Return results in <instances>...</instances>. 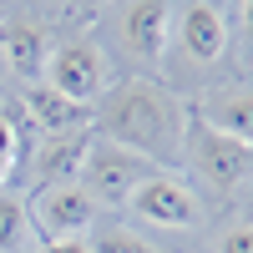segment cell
I'll return each mask as SVG.
<instances>
[{
  "label": "cell",
  "instance_id": "cell-11",
  "mask_svg": "<svg viewBox=\"0 0 253 253\" xmlns=\"http://www.w3.org/2000/svg\"><path fill=\"white\" fill-rule=\"evenodd\" d=\"M0 56H5V71H15L20 81H41L46 71V31L31 26V20H0Z\"/></svg>",
  "mask_w": 253,
  "mask_h": 253
},
{
  "label": "cell",
  "instance_id": "cell-9",
  "mask_svg": "<svg viewBox=\"0 0 253 253\" xmlns=\"http://www.w3.org/2000/svg\"><path fill=\"white\" fill-rule=\"evenodd\" d=\"M193 117L208 122L213 132L253 147V91L248 86H218V91H208L198 107H193Z\"/></svg>",
  "mask_w": 253,
  "mask_h": 253
},
{
  "label": "cell",
  "instance_id": "cell-14",
  "mask_svg": "<svg viewBox=\"0 0 253 253\" xmlns=\"http://www.w3.org/2000/svg\"><path fill=\"white\" fill-rule=\"evenodd\" d=\"M91 253H157L152 243H142L137 233H122V228H112V233H101L91 243Z\"/></svg>",
  "mask_w": 253,
  "mask_h": 253
},
{
  "label": "cell",
  "instance_id": "cell-1",
  "mask_svg": "<svg viewBox=\"0 0 253 253\" xmlns=\"http://www.w3.org/2000/svg\"><path fill=\"white\" fill-rule=\"evenodd\" d=\"M187 122H193V107H187L177 91H167L162 81H152V76L112 81V86L96 96V137L137 152L147 167H157V172L182 162Z\"/></svg>",
  "mask_w": 253,
  "mask_h": 253
},
{
  "label": "cell",
  "instance_id": "cell-3",
  "mask_svg": "<svg viewBox=\"0 0 253 253\" xmlns=\"http://www.w3.org/2000/svg\"><path fill=\"white\" fill-rule=\"evenodd\" d=\"M182 162L193 167L208 187H218V193H238V187L253 177V147H248V142H233V137H223V132H213V126L198 122V117L187 122Z\"/></svg>",
  "mask_w": 253,
  "mask_h": 253
},
{
  "label": "cell",
  "instance_id": "cell-7",
  "mask_svg": "<svg viewBox=\"0 0 253 253\" xmlns=\"http://www.w3.org/2000/svg\"><path fill=\"white\" fill-rule=\"evenodd\" d=\"M126 208H132L142 223L172 228V233H187V228L203 223V203H198V193H193L177 172H147Z\"/></svg>",
  "mask_w": 253,
  "mask_h": 253
},
{
  "label": "cell",
  "instance_id": "cell-20",
  "mask_svg": "<svg viewBox=\"0 0 253 253\" xmlns=\"http://www.w3.org/2000/svg\"><path fill=\"white\" fill-rule=\"evenodd\" d=\"M86 5H117V0H86Z\"/></svg>",
  "mask_w": 253,
  "mask_h": 253
},
{
  "label": "cell",
  "instance_id": "cell-5",
  "mask_svg": "<svg viewBox=\"0 0 253 253\" xmlns=\"http://www.w3.org/2000/svg\"><path fill=\"white\" fill-rule=\"evenodd\" d=\"M46 86L61 91L66 101H76V107H91V101L112 86V61L107 51L96 46V41L76 36V41H61V46L46 56Z\"/></svg>",
  "mask_w": 253,
  "mask_h": 253
},
{
  "label": "cell",
  "instance_id": "cell-8",
  "mask_svg": "<svg viewBox=\"0 0 253 253\" xmlns=\"http://www.w3.org/2000/svg\"><path fill=\"white\" fill-rule=\"evenodd\" d=\"M177 46L193 66H213L228 51V15L218 0H187L177 10Z\"/></svg>",
  "mask_w": 253,
  "mask_h": 253
},
{
  "label": "cell",
  "instance_id": "cell-16",
  "mask_svg": "<svg viewBox=\"0 0 253 253\" xmlns=\"http://www.w3.org/2000/svg\"><path fill=\"white\" fill-rule=\"evenodd\" d=\"M15 152H20V132H15L10 112L0 107V162H10V167H15Z\"/></svg>",
  "mask_w": 253,
  "mask_h": 253
},
{
  "label": "cell",
  "instance_id": "cell-12",
  "mask_svg": "<svg viewBox=\"0 0 253 253\" xmlns=\"http://www.w3.org/2000/svg\"><path fill=\"white\" fill-rule=\"evenodd\" d=\"M26 117L41 126L46 137L56 132H76V126H86V107H76V101H66L61 91H51L46 81H31L26 86Z\"/></svg>",
  "mask_w": 253,
  "mask_h": 253
},
{
  "label": "cell",
  "instance_id": "cell-18",
  "mask_svg": "<svg viewBox=\"0 0 253 253\" xmlns=\"http://www.w3.org/2000/svg\"><path fill=\"white\" fill-rule=\"evenodd\" d=\"M238 26H243V41L253 51V0H238Z\"/></svg>",
  "mask_w": 253,
  "mask_h": 253
},
{
  "label": "cell",
  "instance_id": "cell-19",
  "mask_svg": "<svg viewBox=\"0 0 253 253\" xmlns=\"http://www.w3.org/2000/svg\"><path fill=\"white\" fill-rule=\"evenodd\" d=\"M5 177H10V162H0V187H5Z\"/></svg>",
  "mask_w": 253,
  "mask_h": 253
},
{
  "label": "cell",
  "instance_id": "cell-13",
  "mask_svg": "<svg viewBox=\"0 0 253 253\" xmlns=\"http://www.w3.org/2000/svg\"><path fill=\"white\" fill-rule=\"evenodd\" d=\"M31 238H36V228H31L26 203L20 198H0V253H26Z\"/></svg>",
  "mask_w": 253,
  "mask_h": 253
},
{
  "label": "cell",
  "instance_id": "cell-4",
  "mask_svg": "<svg viewBox=\"0 0 253 253\" xmlns=\"http://www.w3.org/2000/svg\"><path fill=\"white\" fill-rule=\"evenodd\" d=\"M172 0H117L112 5V36L122 56H132L137 66H162L167 46H172Z\"/></svg>",
  "mask_w": 253,
  "mask_h": 253
},
{
  "label": "cell",
  "instance_id": "cell-2",
  "mask_svg": "<svg viewBox=\"0 0 253 253\" xmlns=\"http://www.w3.org/2000/svg\"><path fill=\"white\" fill-rule=\"evenodd\" d=\"M147 172H157V167H147L137 152H126V147H117V142H107V137H91L76 182L86 187V198H91L96 208H126Z\"/></svg>",
  "mask_w": 253,
  "mask_h": 253
},
{
  "label": "cell",
  "instance_id": "cell-22",
  "mask_svg": "<svg viewBox=\"0 0 253 253\" xmlns=\"http://www.w3.org/2000/svg\"><path fill=\"white\" fill-rule=\"evenodd\" d=\"M0 20H5V15H0Z\"/></svg>",
  "mask_w": 253,
  "mask_h": 253
},
{
  "label": "cell",
  "instance_id": "cell-17",
  "mask_svg": "<svg viewBox=\"0 0 253 253\" xmlns=\"http://www.w3.org/2000/svg\"><path fill=\"white\" fill-rule=\"evenodd\" d=\"M36 253H91V243L86 238H46Z\"/></svg>",
  "mask_w": 253,
  "mask_h": 253
},
{
  "label": "cell",
  "instance_id": "cell-6",
  "mask_svg": "<svg viewBox=\"0 0 253 253\" xmlns=\"http://www.w3.org/2000/svg\"><path fill=\"white\" fill-rule=\"evenodd\" d=\"M31 213V228L46 238H86L91 223H96V203L86 198L81 182H41L36 198L26 203Z\"/></svg>",
  "mask_w": 253,
  "mask_h": 253
},
{
  "label": "cell",
  "instance_id": "cell-21",
  "mask_svg": "<svg viewBox=\"0 0 253 253\" xmlns=\"http://www.w3.org/2000/svg\"><path fill=\"white\" fill-rule=\"evenodd\" d=\"M0 76H5V56H0Z\"/></svg>",
  "mask_w": 253,
  "mask_h": 253
},
{
  "label": "cell",
  "instance_id": "cell-10",
  "mask_svg": "<svg viewBox=\"0 0 253 253\" xmlns=\"http://www.w3.org/2000/svg\"><path fill=\"white\" fill-rule=\"evenodd\" d=\"M91 137H96L91 126H76V132H56V137H46V142L36 147V157H31L36 182H76L81 157H86Z\"/></svg>",
  "mask_w": 253,
  "mask_h": 253
},
{
  "label": "cell",
  "instance_id": "cell-15",
  "mask_svg": "<svg viewBox=\"0 0 253 253\" xmlns=\"http://www.w3.org/2000/svg\"><path fill=\"white\" fill-rule=\"evenodd\" d=\"M218 253H253V223H238L218 238Z\"/></svg>",
  "mask_w": 253,
  "mask_h": 253
}]
</instances>
